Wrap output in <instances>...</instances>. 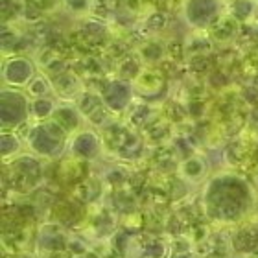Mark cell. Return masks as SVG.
<instances>
[{"label":"cell","mask_w":258,"mask_h":258,"mask_svg":"<svg viewBox=\"0 0 258 258\" xmlns=\"http://www.w3.org/2000/svg\"><path fill=\"white\" fill-rule=\"evenodd\" d=\"M164 87V74L161 70L144 67L133 78V89L142 96H155Z\"/></svg>","instance_id":"6da1fadb"},{"label":"cell","mask_w":258,"mask_h":258,"mask_svg":"<svg viewBox=\"0 0 258 258\" xmlns=\"http://www.w3.org/2000/svg\"><path fill=\"white\" fill-rule=\"evenodd\" d=\"M207 173H209V164L201 155H192L183 162H179L177 175L186 184H201Z\"/></svg>","instance_id":"7a4b0ae2"},{"label":"cell","mask_w":258,"mask_h":258,"mask_svg":"<svg viewBox=\"0 0 258 258\" xmlns=\"http://www.w3.org/2000/svg\"><path fill=\"white\" fill-rule=\"evenodd\" d=\"M85 175H87V164L81 159H76V157L64 159L59 164V168H57V177L63 183L78 184L80 181L85 179Z\"/></svg>","instance_id":"3957f363"},{"label":"cell","mask_w":258,"mask_h":258,"mask_svg":"<svg viewBox=\"0 0 258 258\" xmlns=\"http://www.w3.org/2000/svg\"><path fill=\"white\" fill-rule=\"evenodd\" d=\"M243 72L245 76H258V50H253L243 59Z\"/></svg>","instance_id":"277c9868"},{"label":"cell","mask_w":258,"mask_h":258,"mask_svg":"<svg viewBox=\"0 0 258 258\" xmlns=\"http://www.w3.org/2000/svg\"><path fill=\"white\" fill-rule=\"evenodd\" d=\"M253 218H254V221H258V203H256V207H254V214H253Z\"/></svg>","instance_id":"5b68a950"},{"label":"cell","mask_w":258,"mask_h":258,"mask_svg":"<svg viewBox=\"0 0 258 258\" xmlns=\"http://www.w3.org/2000/svg\"><path fill=\"white\" fill-rule=\"evenodd\" d=\"M209 258H231V256H221V254H218V256H209Z\"/></svg>","instance_id":"8992f818"},{"label":"cell","mask_w":258,"mask_h":258,"mask_svg":"<svg viewBox=\"0 0 258 258\" xmlns=\"http://www.w3.org/2000/svg\"><path fill=\"white\" fill-rule=\"evenodd\" d=\"M251 258H258V253H254V254H251Z\"/></svg>","instance_id":"52a82bcc"}]
</instances>
